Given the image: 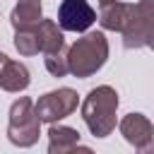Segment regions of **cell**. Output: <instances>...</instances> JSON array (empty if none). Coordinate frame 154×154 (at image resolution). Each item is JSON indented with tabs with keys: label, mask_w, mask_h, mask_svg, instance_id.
<instances>
[{
	"label": "cell",
	"mask_w": 154,
	"mask_h": 154,
	"mask_svg": "<svg viewBox=\"0 0 154 154\" xmlns=\"http://www.w3.org/2000/svg\"><path fill=\"white\" fill-rule=\"evenodd\" d=\"M118 91L108 84L94 87L82 101V120L94 137H108L116 128Z\"/></svg>",
	"instance_id": "obj_1"
},
{
	"label": "cell",
	"mask_w": 154,
	"mask_h": 154,
	"mask_svg": "<svg viewBox=\"0 0 154 154\" xmlns=\"http://www.w3.org/2000/svg\"><path fill=\"white\" fill-rule=\"evenodd\" d=\"M106 60H108V38L103 36V31H89L67 48L70 72L79 79H87L94 72H99L106 65Z\"/></svg>",
	"instance_id": "obj_2"
},
{
	"label": "cell",
	"mask_w": 154,
	"mask_h": 154,
	"mask_svg": "<svg viewBox=\"0 0 154 154\" xmlns=\"http://www.w3.org/2000/svg\"><path fill=\"white\" fill-rule=\"evenodd\" d=\"M41 135V118L36 116L34 101L29 96H19L10 106L7 120V140L17 147H34Z\"/></svg>",
	"instance_id": "obj_3"
},
{
	"label": "cell",
	"mask_w": 154,
	"mask_h": 154,
	"mask_svg": "<svg viewBox=\"0 0 154 154\" xmlns=\"http://www.w3.org/2000/svg\"><path fill=\"white\" fill-rule=\"evenodd\" d=\"M154 31V0H140L137 5H132V12L128 17L123 34V46L128 51L132 48H142L149 43V36Z\"/></svg>",
	"instance_id": "obj_4"
},
{
	"label": "cell",
	"mask_w": 154,
	"mask_h": 154,
	"mask_svg": "<svg viewBox=\"0 0 154 154\" xmlns=\"http://www.w3.org/2000/svg\"><path fill=\"white\" fill-rule=\"evenodd\" d=\"M79 99L77 91L70 87H60L53 91H46L43 96H38V101L34 103L36 116L41 118V123H58L63 118H67L70 113H75Z\"/></svg>",
	"instance_id": "obj_5"
},
{
	"label": "cell",
	"mask_w": 154,
	"mask_h": 154,
	"mask_svg": "<svg viewBox=\"0 0 154 154\" xmlns=\"http://www.w3.org/2000/svg\"><path fill=\"white\" fill-rule=\"evenodd\" d=\"M96 22V12L87 0H63L58 7V24L65 31H87Z\"/></svg>",
	"instance_id": "obj_6"
},
{
	"label": "cell",
	"mask_w": 154,
	"mask_h": 154,
	"mask_svg": "<svg viewBox=\"0 0 154 154\" xmlns=\"http://www.w3.org/2000/svg\"><path fill=\"white\" fill-rule=\"evenodd\" d=\"M118 128H120V135L125 137V142L132 144L135 149H140L154 140V125L144 113H128L118 123Z\"/></svg>",
	"instance_id": "obj_7"
},
{
	"label": "cell",
	"mask_w": 154,
	"mask_h": 154,
	"mask_svg": "<svg viewBox=\"0 0 154 154\" xmlns=\"http://www.w3.org/2000/svg\"><path fill=\"white\" fill-rule=\"evenodd\" d=\"M29 82H31V75H29L26 65L7 58L5 53H0V89L19 94L29 87Z\"/></svg>",
	"instance_id": "obj_8"
},
{
	"label": "cell",
	"mask_w": 154,
	"mask_h": 154,
	"mask_svg": "<svg viewBox=\"0 0 154 154\" xmlns=\"http://www.w3.org/2000/svg\"><path fill=\"white\" fill-rule=\"evenodd\" d=\"M75 149H89L79 144V132L70 125H55L51 123L48 128V152L51 154H67Z\"/></svg>",
	"instance_id": "obj_9"
},
{
	"label": "cell",
	"mask_w": 154,
	"mask_h": 154,
	"mask_svg": "<svg viewBox=\"0 0 154 154\" xmlns=\"http://www.w3.org/2000/svg\"><path fill=\"white\" fill-rule=\"evenodd\" d=\"M132 12V5L128 2H108V5H101V12H99V24L108 31H123L125 24H128V17Z\"/></svg>",
	"instance_id": "obj_10"
},
{
	"label": "cell",
	"mask_w": 154,
	"mask_h": 154,
	"mask_svg": "<svg viewBox=\"0 0 154 154\" xmlns=\"http://www.w3.org/2000/svg\"><path fill=\"white\" fill-rule=\"evenodd\" d=\"M41 0H19L10 14V22L14 29H29L36 26L43 17H41Z\"/></svg>",
	"instance_id": "obj_11"
},
{
	"label": "cell",
	"mask_w": 154,
	"mask_h": 154,
	"mask_svg": "<svg viewBox=\"0 0 154 154\" xmlns=\"http://www.w3.org/2000/svg\"><path fill=\"white\" fill-rule=\"evenodd\" d=\"M38 31V43H41V53H53L65 48V36H63V26L55 24L53 19H41L36 24Z\"/></svg>",
	"instance_id": "obj_12"
},
{
	"label": "cell",
	"mask_w": 154,
	"mask_h": 154,
	"mask_svg": "<svg viewBox=\"0 0 154 154\" xmlns=\"http://www.w3.org/2000/svg\"><path fill=\"white\" fill-rule=\"evenodd\" d=\"M14 48L19 51V55H36V53L41 51L36 26H29V29H14Z\"/></svg>",
	"instance_id": "obj_13"
},
{
	"label": "cell",
	"mask_w": 154,
	"mask_h": 154,
	"mask_svg": "<svg viewBox=\"0 0 154 154\" xmlns=\"http://www.w3.org/2000/svg\"><path fill=\"white\" fill-rule=\"evenodd\" d=\"M43 63H46V70L53 75V77H65L70 72V65H67V51L60 48V51H53V53H43Z\"/></svg>",
	"instance_id": "obj_14"
},
{
	"label": "cell",
	"mask_w": 154,
	"mask_h": 154,
	"mask_svg": "<svg viewBox=\"0 0 154 154\" xmlns=\"http://www.w3.org/2000/svg\"><path fill=\"white\" fill-rule=\"evenodd\" d=\"M137 152H142V154H149V152H154V140H152V142H147L144 147H140Z\"/></svg>",
	"instance_id": "obj_15"
},
{
	"label": "cell",
	"mask_w": 154,
	"mask_h": 154,
	"mask_svg": "<svg viewBox=\"0 0 154 154\" xmlns=\"http://www.w3.org/2000/svg\"><path fill=\"white\" fill-rule=\"evenodd\" d=\"M147 46H149V48L154 51V31H152V36H149V43H147Z\"/></svg>",
	"instance_id": "obj_16"
},
{
	"label": "cell",
	"mask_w": 154,
	"mask_h": 154,
	"mask_svg": "<svg viewBox=\"0 0 154 154\" xmlns=\"http://www.w3.org/2000/svg\"><path fill=\"white\" fill-rule=\"evenodd\" d=\"M108 2H116V0H99V5H108Z\"/></svg>",
	"instance_id": "obj_17"
}]
</instances>
